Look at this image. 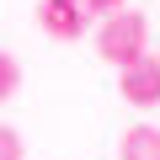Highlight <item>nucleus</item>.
Instances as JSON below:
<instances>
[{"label":"nucleus","instance_id":"nucleus-1","mask_svg":"<svg viewBox=\"0 0 160 160\" xmlns=\"http://www.w3.org/2000/svg\"><path fill=\"white\" fill-rule=\"evenodd\" d=\"M144 43H149V22L139 11H112L96 27V53L107 64H118V69H128L133 59H144Z\"/></svg>","mask_w":160,"mask_h":160},{"label":"nucleus","instance_id":"nucleus-2","mask_svg":"<svg viewBox=\"0 0 160 160\" xmlns=\"http://www.w3.org/2000/svg\"><path fill=\"white\" fill-rule=\"evenodd\" d=\"M38 27L48 38H59V43H75L80 32L91 27V11L80 6V0H43V6H38Z\"/></svg>","mask_w":160,"mask_h":160},{"label":"nucleus","instance_id":"nucleus-7","mask_svg":"<svg viewBox=\"0 0 160 160\" xmlns=\"http://www.w3.org/2000/svg\"><path fill=\"white\" fill-rule=\"evenodd\" d=\"M91 16H112V11H123V0H80Z\"/></svg>","mask_w":160,"mask_h":160},{"label":"nucleus","instance_id":"nucleus-6","mask_svg":"<svg viewBox=\"0 0 160 160\" xmlns=\"http://www.w3.org/2000/svg\"><path fill=\"white\" fill-rule=\"evenodd\" d=\"M0 160H22V133L11 123H0Z\"/></svg>","mask_w":160,"mask_h":160},{"label":"nucleus","instance_id":"nucleus-3","mask_svg":"<svg viewBox=\"0 0 160 160\" xmlns=\"http://www.w3.org/2000/svg\"><path fill=\"white\" fill-rule=\"evenodd\" d=\"M123 102L128 107H160V59L144 53L123 69Z\"/></svg>","mask_w":160,"mask_h":160},{"label":"nucleus","instance_id":"nucleus-5","mask_svg":"<svg viewBox=\"0 0 160 160\" xmlns=\"http://www.w3.org/2000/svg\"><path fill=\"white\" fill-rule=\"evenodd\" d=\"M16 86H22V64L0 48V102H11V96H16Z\"/></svg>","mask_w":160,"mask_h":160},{"label":"nucleus","instance_id":"nucleus-4","mask_svg":"<svg viewBox=\"0 0 160 160\" xmlns=\"http://www.w3.org/2000/svg\"><path fill=\"white\" fill-rule=\"evenodd\" d=\"M123 160H160V128L155 123H133L123 133Z\"/></svg>","mask_w":160,"mask_h":160}]
</instances>
